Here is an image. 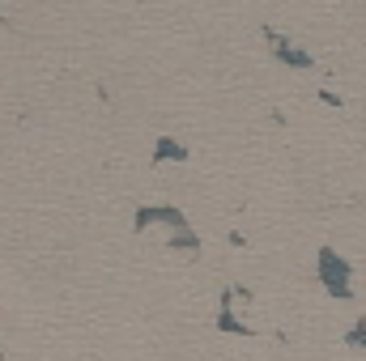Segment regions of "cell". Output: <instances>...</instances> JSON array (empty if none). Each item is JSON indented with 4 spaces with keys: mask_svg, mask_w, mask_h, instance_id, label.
Wrapping results in <instances>:
<instances>
[{
    "mask_svg": "<svg viewBox=\"0 0 366 361\" xmlns=\"http://www.w3.org/2000/svg\"><path fill=\"white\" fill-rule=\"evenodd\" d=\"M230 298H234V289H226V293H222V306H217V332L252 336V323H239V319H234V306H230Z\"/></svg>",
    "mask_w": 366,
    "mask_h": 361,
    "instance_id": "3",
    "label": "cell"
},
{
    "mask_svg": "<svg viewBox=\"0 0 366 361\" xmlns=\"http://www.w3.org/2000/svg\"><path fill=\"white\" fill-rule=\"evenodd\" d=\"M264 34H269V43H273V56L281 60V64H290V68H315V60H311L307 51H298L290 39H281L277 30H264Z\"/></svg>",
    "mask_w": 366,
    "mask_h": 361,
    "instance_id": "2",
    "label": "cell"
},
{
    "mask_svg": "<svg viewBox=\"0 0 366 361\" xmlns=\"http://www.w3.org/2000/svg\"><path fill=\"white\" fill-rule=\"evenodd\" d=\"M345 345H350V349H366V315L354 319V327L345 332Z\"/></svg>",
    "mask_w": 366,
    "mask_h": 361,
    "instance_id": "5",
    "label": "cell"
},
{
    "mask_svg": "<svg viewBox=\"0 0 366 361\" xmlns=\"http://www.w3.org/2000/svg\"><path fill=\"white\" fill-rule=\"evenodd\" d=\"M315 268H320V285H324L332 298H354V264H350V260H341L332 247H320Z\"/></svg>",
    "mask_w": 366,
    "mask_h": 361,
    "instance_id": "1",
    "label": "cell"
},
{
    "mask_svg": "<svg viewBox=\"0 0 366 361\" xmlns=\"http://www.w3.org/2000/svg\"><path fill=\"white\" fill-rule=\"evenodd\" d=\"M149 162H154V166H162V162H187V149H183L175 136H158V145H154Z\"/></svg>",
    "mask_w": 366,
    "mask_h": 361,
    "instance_id": "4",
    "label": "cell"
}]
</instances>
